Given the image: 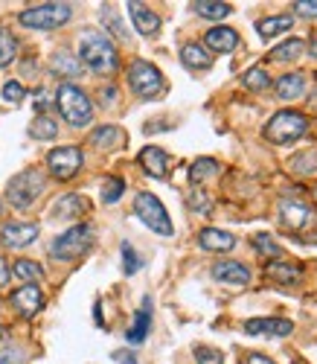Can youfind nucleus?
<instances>
[{
  "label": "nucleus",
  "instance_id": "obj_1",
  "mask_svg": "<svg viewBox=\"0 0 317 364\" xmlns=\"http://www.w3.org/2000/svg\"><path fill=\"white\" fill-rule=\"evenodd\" d=\"M79 62L85 68H90L93 73L108 76V73L117 70L119 58H117L114 41L105 33H100V29H87V33H82V38H79Z\"/></svg>",
  "mask_w": 317,
  "mask_h": 364
},
{
  "label": "nucleus",
  "instance_id": "obj_2",
  "mask_svg": "<svg viewBox=\"0 0 317 364\" xmlns=\"http://www.w3.org/2000/svg\"><path fill=\"white\" fill-rule=\"evenodd\" d=\"M55 105H58L61 117H65L70 126H76V129L90 126V119H93V102L87 100V94H85L79 85H73V82L61 85L55 90Z\"/></svg>",
  "mask_w": 317,
  "mask_h": 364
},
{
  "label": "nucleus",
  "instance_id": "obj_3",
  "mask_svg": "<svg viewBox=\"0 0 317 364\" xmlns=\"http://www.w3.org/2000/svg\"><path fill=\"white\" fill-rule=\"evenodd\" d=\"M44 187H47L44 172L26 169V172L15 175L9 184H6V201H9L15 210H26V207L36 204V198L44 193Z\"/></svg>",
  "mask_w": 317,
  "mask_h": 364
},
{
  "label": "nucleus",
  "instance_id": "obj_4",
  "mask_svg": "<svg viewBox=\"0 0 317 364\" xmlns=\"http://www.w3.org/2000/svg\"><path fill=\"white\" fill-rule=\"evenodd\" d=\"M306 132H308L306 114H300V111H279V114L271 117V123L265 126L262 137L271 140V143H276V146H285V143L300 140Z\"/></svg>",
  "mask_w": 317,
  "mask_h": 364
},
{
  "label": "nucleus",
  "instance_id": "obj_5",
  "mask_svg": "<svg viewBox=\"0 0 317 364\" xmlns=\"http://www.w3.org/2000/svg\"><path fill=\"white\" fill-rule=\"evenodd\" d=\"M73 18V6L70 4H41L18 15V21L26 29H38V33H50V29L65 26Z\"/></svg>",
  "mask_w": 317,
  "mask_h": 364
},
{
  "label": "nucleus",
  "instance_id": "obj_6",
  "mask_svg": "<svg viewBox=\"0 0 317 364\" xmlns=\"http://www.w3.org/2000/svg\"><path fill=\"white\" fill-rule=\"evenodd\" d=\"M93 245V228L90 225H73L70 230H65L61 236L53 239L50 254L55 259H76L82 254H87Z\"/></svg>",
  "mask_w": 317,
  "mask_h": 364
},
{
  "label": "nucleus",
  "instance_id": "obj_7",
  "mask_svg": "<svg viewBox=\"0 0 317 364\" xmlns=\"http://www.w3.org/2000/svg\"><path fill=\"white\" fill-rule=\"evenodd\" d=\"M134 213L140 216V222L146 228H151L154 233H161V236H172L175 228L169 222V213H166V207L161 204V198L151 196V193H140L134 198Z\"/></svg>",
  "mask_w": 317,
  "mask_h": 364
},
{
  "label": "nucleus",
  "instance_id": "obj_8",
  "mask_svg": "<svg viewBox=\"0 0 317 364\" xmlns=\"http://www.w3.org/2000/svg\"><path fill=\"white\" fill-rule=\"evenodd\" d=\"M129 85L137 97L143 100H151L163 90V76L161 70H157L151 62H143V58H137V62L129 65Z\"/></svg>",
  "mask_w": 317,
  "mask_h": 364
},
{
  "label": "nucleus",
  "instance_id": "obj_9",
  "mask_svg": "<svg viewBox=\"0 0 317 364\" xmlns=\"http://www.w3.org/2000/svg\"><path fill=\"white\" fill-rule=\"evenodd\" d=\"M82 149L79 146H58L47 155V169L53 178L58 181H70L76 178V172L82 169Z\"/></svg>",
  "mask_w": 317,
  "mask_h": 364
},
{
  "label": "nucleus",
  "instance_id": "obj_10",
  "mask_svg": "<svg viewBox=\"0 0 317 364\" xmlns=\"http://www.w3.org/2000/svg\"><path fill=\"white\" fill-rule=\"evenodd\" d=\"M279 219H282V225L289 228V230H306V228H311L314 222H317V213L308 207V204H303V201H291V198H282L279 201Z\"/></svg>",
  "mask_w": 317,
  "mask_h": 364
},
{
  "label": "nucleus",
  "instance_id": "obj_11",
  "mask_svg": "<svg viewBox=\"0 0 317 364\" xmlns=\"http://www.w3.org/2000/svg\"><path fill=\"white\" fill-rule=\"evenodd\" d=\"M38 239V225H26V222H9L0 228V245L4 248H12V251H21L26 245H33Z\"/></svg>",
  "mask_w": 317,
  "mask_h": 364
},
{
  "label": "nucleus",
  "instance_id": "obj_12",
  "mask_svg": "<svg viewBox=\"0 0 317 364\" xmlns=\"http://www.w3.org/2000/svg\"><path fill=\"white\" fill-rule=\"evenodd\" d=\"M12 306L18 309L21 318H36L44 309V294L36 283H26V286L12 291Z\"/></svg>",
  "mask_w": 317,
  "mask_h": 364
},
{
  "label": "nucleus",
  "instance_id": "obj_13",
  "mask_svg": "<svg viewBox=\"0 0 317 364\" xmlns=\"http://www.w3.org/2000/svg\"><path fill=\"white\" fill-rule=\"evenodd\" d=\"M245 332H250V336H291L294 332V323L285 321V318H250L245 321Z\"/></svg>",
  "mask_w": 317,
  "mask_h": 364
},
{
  "label": "nucleus",
  "instance_id": "obj_14",
  "mask_svg": "<svg viewBox=\"0 0 317 364\" xmlns=\"http://www.w3.org/2000/svg\"><path fill=\"white\" fill-rule=\"evenodd\" d=\"M213 280L225 283V286H247L250 283V268L236 262V259H225L213 265Z\"/></svg>",
  "mask_w": 317,
  "mask_h": 364
},
{
  "label": "nucleus",
  "instance_id": "obj_15",
  "mask_svg": "<svg viewBox=\"0 0 317 364\" xmlns=\"http://www.w3.org/2000/svg\"><path fill=\"white\" fill-rule=\"evenodd\" d=\"M140 166L151 175V178H166L169 175V155L161 149V146H146L140 151Z\"/></svg>",
  "mask_w": 317,
  "mask_h": 364
},
{
  "label": "nucleus",
  "instance_id": "obj_16",
  "mask_svg": "<svg viewBox=\"0 0 317 364\" xmlns=\"http://www.w3.org/2000/svg\"><path fill=\"white\" fill-rule=\"evenodd\" d=\"M198 245L204 251H215V254H225V251H233L236 248V236L227 233V230H218V228H204L198 233Z\"/></svg>",
  "mask_w": 317,
  "mask_h": 364
},
{
  "label": "nucleus",
  "instance_id": "obj_17",
  "mask_svg": "<svg viewBox=\"0 0 317 364\" xmlns=\"http://www.w3.org/2000/svg\"><path fill=\"white\" fill-rule=\"evenodd\" d=\"M129 15L134 21V29L140 36H157V29H161V18H157L146 4H137V0H131L129 4Z\"/></svg>",
  "mask_w": 317,
  "mask_h": 364
},
{
  "label": "nucleus",
  "instance_id": "obj_18",
  "mask_svg": "<svg viewBox=\"0 0 317 364\" xmlns=\"http://www.w3.org/2000/svg\"><path fill=\"white\" fill-rule=\"evenodd\" d=\"M204 44L213 53H233L239 47V36H236V29H230V26H213V29H207Z\"/></svg>",
  "mask_w": 317,
  "mask_h": 364
},
{
  "label": "nucleus",
  "instance_id": "obj_19",
  "mask_svg": "<svg viewBox=\"0 0 317 364\" xmlns=\"http://www.w3.org/2000/svg\"><path fill=\"white\" fill-rule=\"evenodd\" d=\"M181 62H183L189 70H210V68H213V53H207L204 44L189 41V44H183V50H181Z\"/></svg>",
  "mask_w": 317,
  "mask_h": 364
},
{
  "label": "nucleus",
  "instance_id": "obj_20",
  "mask_svg": "<svg viewBox=\"0 0 317 364\" xmlns=\"http://www.w3.org/2000/svg\"><path fill=\"white\" fill-rule=\"evenodd\" d=\"M265 277L279 286H291V283L303 280V268L297 262H271V265H265Z\"/></svg>",
  "mask_w": 317,
  "mask_h": 364
},
{
  "label": "nucleus",
  "instance_id": "obj_21",
  "mask_svg": "<svg viewBox=\"0 0 317 364\" xmlns=\"http://www.w3.org/2000/svg\"><path fill=\"white\" fill-rule=\"evenodd\" d=\"M85 210H87V201L76 193H68L53 204V219H76L85 213Z\"/></svg>",
  "mask_w": 317,
  "mask_h": 364
},
{
  "label": "nucleus",
  "instance_id": "obj_22",
  "mask_svg": "<svg viewBox=\"0 0 317 364\" xmlns=\"http://www.w3.org/2000/svg\"><path fill=\"white\" fill-rule=\"evenodd\" d=\"M50 68H53L55 76H65V79H76V76H82V62H79V55H73V53H68V50H58V53L53 55Z\"/></svg>",
  "mask_w": 317,
  "mask_h": 364
},
{
  "label": "nucleus",
  "instance_id": "obj_23",
  "mask_svg": "<svg viewBox=\"0 0 317 364\" xmlns=\"http://www.w3.org/2000/svg\"><path fill=\"white\" fill-rule=\"evenodd\" d=\"M122 143H125V132L117 126H100L90 134V146L97 149H122Z\"/></svg>",
  "mask_w": 317,
  "mask_h": 364
},
{
  "label": "nucleus",
  "instance_id": "obj_24",
  "mask_svg": "<svg viewBox=\"0 0 317 364\" xmlns=\"http://www.w3.org/2000/svg\"><path fill=\"white\" fill-rule=\"evenodd\" d=\"M149 326H151V297L143 300V306H140V312H137V318H134V326L125 332V336H129L131 344H140V341H146V336H149Z\"/></svg>",
  "mask_w": 317,
  "mask_h": 364
},
{
  "label": "nucleus",
  "instance_id": "obj_25",
  "mask_svg": "<svg viewBox=\"0 0 317 364\" xmlns=\"http://www.w3.org/2000/svg\"><path fill=\"white\" fill-rule=\"evenodd\" d=\"M306 90V76L303 73H285L276 79V97L279 100H297Z\"/></svg>",
  "mask_w": 317,
  "mask_h": 364
},
{
  "label": "nucleus",
  "instance_id": "obj_26",
  "mask_svg": "<svg viewBox=\"0 0 317 364\" xmlns=\"http://www.w3.org/2000/svg\"><path fill=\"white\" fill-rule=\"evenodd\" d=\"M193 6L195 15L201 18H210V21H221V18H227L233 12L230 4H221V0H195V4H189Z\"/></svg>",
  "mask_w": 317,
  "mask_h": 364
},
{
  "label": "nucleus",
  "instance_id": "obj_27",
  "mask_svg": "<svg viewBox=\"0 0 317 364\" xmlns=\"http://www.w3.org/2000/svg\"><path fill=\"white\" fill-rule=\"evenodd\" d=\"M12 274L21 277L23 283H38V280L44 277V268H41L36 259H15Z\"/></svg>",
  "mask_w": 317,
  "mask_h": 364
},
{
  "label": "nucleus",
  "instance_id": "obj_28",
  "mask_svg": "<svg viewBox=\"0 0 317 364\" xmlns=\"http://www.w3.org/2000/svg\"><path fill=\"white\" fill-rule=\"evenodd\" d=\"M58 134V123L53 117H36L33 119V126H29V137H36V140H53Z\"/></svg>",
  "mask_w": 317,
  "mask_h": 364
},
{
  "label": "nucleus",
  "instance_id": "obj_29",
  "mask_svg": "<svg viewBox=\"0 0 317 364\" xmlns=\"http://www.w3.org/2000/svg\"><path fill=\"white\" fill-rule=\"evenodd\" d=\"M257 29H259V36H262V38H274V36H279V33H282V29H291V15L265 18V21H259V23H257Z\"/></svg>",
  "mask_w": 317,
  "mask_h": 364
},
{
  "label": "nucleus",
  "instance_id": "obj_30",
  "mask_svg": "<svg viewBox=\"0 0 317 364\" xmlns=\"http://www.w3.org/2000/svg\"><path fill=\"white\" fill-rule=\"evenodd\" d=\"M18 55V38L9 29H0V68H9Z\"/></svg>",
  "mask_w": 317,
  "mask_h": 364
},
{
  "label": "nucleus",
  "instance_id": "obj_31",
  "mask_svg": "<svg viewBox=\"0 0 317 364\" xmlns=\"http://www.w3.org/2000/svg\"><path fill=\"white\" fill-rule=\"evenodd\" d=\"M303 50H306V44L300 41V38H289L285 44H279L276 50H274V62H289V58H297V55H303Z\"/></svg>",
  "mask_w": 317,
  "mask_h": 364
},
{
  "label": "nucleus",
  "instance_id": "obj_32",
  "mask_svg": "<svg viewBox=\"0 0 317 364\" xmlns=\"http://www.w3.org/2000/svg\"><path fill=\"white\" fill-rule=\"evenodd\" d=\"M291 172H297V175H314L317 172V151H303V155H297V158H291Z\"/></svg>",
  "mask_w": 317,
  "mask_h": 364
},
{
  "label": "nucleus",
  "instance_id": "obj_33",
  "mask_svg": "<svg viewBox=\"0 0 317 364\" xmlns=\"http://www.w3.org/2000/svg\"><path fill=\"white\" fill-rule=\"evenodd\" d=\"M242 85H245L247 90H265V87L271 85L268 70H265V68H250V70L242 76Z\"/></svg>",
  "mask_w": 317,
  "mask_h": 364
},
{
  "label": "nucleus",
  "instance_id": "obj_34",
  "mask_svg": "<svg viewBox=\"0 0 317 364\" xmlns=\"http://www.w3.org/2000/svg\"><path fill=\"white\" fill-rule=\"evenodd\" d=\"M215 169H218V164L213 158H201V161H195L193 166H189V181H193V184H201L204 178L215 175Z\"/></svg>",
  "mask_w": 317,
  "mask_h": 364
},
{
  "label": "nucleus",
  "instance_id": "obj_35",
  "mask_svg": "<svg viewBox=\"0 0 317 364\" xmlns=\"http://www.w3.org/2000/svg\"><path fill=\"white\" fill-rule=\"evenodd\" d=\"M102 23L108 26V33H111V36H117V38H122V41L129 38V33H125L122 21L117 18V9H114V6H108V4L102 6Z\"/></svg>",
  "mask_w": 317,
  "mask_h": 364
},
{
  "label": "nucleus",
  "instance_id": "obj_36",
  "mask_svg": "<svg viewBox=\"0 0 317 364\" xmlns=\"http://www.w3.org/2000/svg\"><path fill=\"white\" fill-rule=\"evenodd\" d=\"M125 193V181L122 178H105L102 181V201L105 204H117Z\"/></svg>",
  "mask_w": 317,
  "mask_h": 364
},
{
  "label": "nucleus",
  "instance_id": "obj_37",
  "mask_svg": "<svg viewBox=\"0 0 317 364\" xmlns=\"http://www.w3.org/2000/svg\"><path fill=\"white\" fill-rule=\"evenodd\" d=\"M186 204H189V210H193V213H210V198H207V193L204 190H189L186 193Z\"/></svg>",
  "mask_w": 317,
  "mask_h": 364
},
{
  "label": "nucleus",
  "instance_id": "obj_38",
  "mask_svg": "<svg viewBox=\"0 0 317 364\" xmlns=\"http://www.w3.org/2000/svg\"><path fill=\"white\" fill-rule=\"evenodd\" d=\"M253 248H257L262 257H282V248L276 245V242H274L271 236H265V233L253 236Z\"/></svg>",
  "mask_w": 317,
  "mask_h": 364
},
{
  "label": "nucleus",
  "instance_id": "obj_39",
  "mask_svg": "<svg viewBox=\"0 0 317 364\" xmlns=\"http://www.w3.org/2000/svg\"><path fill=\"white\" fill-rule=\"evenodd\" d=\"M195 361L198 364H225V353L213 347H195Z\"/></svg>",
  "mask_w": 317,
  "mask_h": 364
},
{
  "label": "nucleus",
  "instance_id": "obj_40",
  "mask_svg": "<svg viewBox=\"0 0 317 364\" xmlns=\"http://www.w3.org/2000/svg\"><path fill=\"white\" fill-rule=\"evenodd\" d=\"M122 268H125V274H137V271H140V259H137V254H134V248L129 245V242H122Z\"/></svg>",
  "mask_w": 317,
  "mask_h": 364
},
{
  "label": "nucleus",
  "instance_id": "obj_41",
  "mask_svg": "<svg viewBox=\"0 0 317 364\" xmlns=\"http://www.w3.org/2000/svg\"><path fill=\"white\" fill-rule=\"evenodd\" d=\"M294 15L300 18H317V0H294Z\"/></svg>",
  "mask_w": 317,
  "mask_h": 364
},
{
  "label": "nucleus",
  "instance_id": "obj_42",
  "mask_svg": "<svg viewBox=\"0 0 317 364\" xmlns=\"http://www.w3.org/2000/svg\"><path fill=\"white\" fill-rule=\"evenodd\" d=\"M23 97H26V90H23L21 82H6V85H4V100H9V102H21Z\"/></svg>",
  "mask_w": 317,
  "mask_h": 364
},
{
  "label": "nucleus",
  "instance_id": "obj_43",
  "mask_svg": "<svg viewBox=\"0 0 317 364\" xmlns=\"http://www.w3.org/2000/svg\"><path fill=\"white\" fill-rule=\"evenodd\" d=\"M21 361H23L21 350H4L0 353V364H21Z\"/></svg>",
  "mask_w": 317,
  "mask_h": 364
},
{
  "label": "nucleus",
  "instance_id": "obj_44",
  "mask_svg": "<svg viewBox=\"0 0 317 364\" xmlns=\"http://www.w3.org/2000/svg\"><path fill=\"white\" fill-rule=\"evenodd\" d=\"M9 274H12V271H9V262L0 257V286H6V283H9Z\"/></svg>",
  "mask_w": 317,
  "mask_h": 364
},
{
  "label": "nucleus",
  "instance_id": "obj_45",
  "mask_svg": "<svg viewBox=\"0 0 317 364\" xmlns=\"http://www.w3.org/2000/svg\"><path fill=\"white\" fill-rule=\"evenodd\" d=\"M247 364H274L268 355H262V353H250L247 355Z\"/></svg>",
  "mask_w": 317,
  "mask_h": 364
},
{
  "label": "nucleus",
  "instance_id": "obj_46",
  "mask_svg": "<svg viewBox=\"0 0 317 364\" xmlns=\"http://www.w3.org/2000/svg\"><path fill=\"white\" fill-rule=\"evenodd\" d=\"M114 100H117V87H105L102 90V105H114Z\"/></svg>",
  "mask_w": 317,
  "mask_h": 364
},
{
  "label": "nucleus",
  "instance_id": "obj_47",
  "mask_svg": "<svg viewBox=\"0 0 317 364\" xmlns=\"http://www.w3.org/2000/svg\"><path fill=\"white\" fill-rule=\"evenodd\" d=\"M114 358L122 361V364H137V358H134L131 353H114Z\"/></svg>",
  "mask_w": 317,
  "mask_h": 364
},
{
  "label": "nucleus",
  "instance_id": "obj_48",
  "mask_svg": "<svg viewBox=\"0 0 317 364\" xmlns=\"http://www.w3.org/2000/svg\"><path fill=\"white\" fill-rule=\"evenodd\" d=\"M36 105H38V111H47V108H50V100H47V94H44V90L38 94V102H36Z\"/></svg>",
  "mask_w": 317,
  "mask_h": 364
},
{
  "label": "nucleus",
  "instance_id": "obj_49",
  "mask_svg": "<svg viewBox=\"0 0 317 364\" xmlns=\"http://www.w3.org/2000/svg\"><path fill=\"white\" fill-rule=\"evenodd\" d=\"M311 55H314V58H317V36H314V38H311Z\"/></svg>",
  "mask_w": 317,
  "mask_h": 364
},
{
  "label": "nucleus",
  "instance_id": "obj_50",
  "mask_svg": "<svg viewBox=\"0 0 317 364\" xmlns=\"http://www.w3.org/2000/svg\"><path fill=\"white\" fill-rule=\"evenodd\" d=\"M4 332H6V329H4V326H0V338H4Z\"/></svg>",
  "mask_w": 317,
  "mask_h": 364
},
{
  "label": "nucleus",
  "instance_id": "obj_51",
  "mask_svg": "<svg viewBox=\"0 0 317 364\" xmlns=\"http://www.w3.org/2000/svg\"><path fill=\"white\" fill-rule=\"evenodd\" d=\"M314 196H317V190H314Z\"/></svg>",
  "mask_w": 317,
  "mask_h": 364
},
{
  "label": "nucleus",
  "instance_id": "obj_52",
  "mask_svg": "<svg viewBox=\"0 0 317 364\" xmlns=\"http://www.w3.org/2000/svg\"><path fill=\"white\" fill-rule=\"evenodd\" d=\"M297 364H300V361H297Z\"/></svg>",
  "mask_w": 317,
  "mask_h": 364
}]
</instances>
